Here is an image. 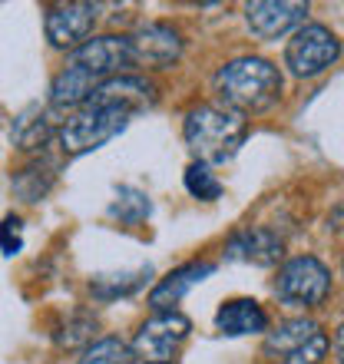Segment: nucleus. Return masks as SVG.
Returning a JSON list of instances; mask_svg holds the SVG:
<instances>
[{"instance_id":"nucleus-1","label":"nucleus","mask_w":344,"mask_h":364,"mask_svg":"<svg viewBox=\"0 0 344 364\" xmlns=\"http://www.w3.org/2000/svg\"><path fill=\"white\" fill-rule=\"evenodd\" d=\"M285 80L281 70L265 57H235L215 73V93L219 103L235 113H265L281 100Z\"/></svg>"},{"instance_id":"nucleus-2","label":"nucleus","mask_w":344,"mask_h":364,"mask_svg":"<svg viewBox=\"0 0 344 364\" xmlns=\"http://www.w3.org/2000/svg\"><path fill=\"white\" fill-rule=\"evenodd\" d=\"M249 136V116L222 103H202L182 119V139L195 153V163H229Z\"/></svg>"},{"instance_id":"nucleus-3","label":"nucleus","mask_w":344,"mask_h":364,"mask_svg":"<svg viewBox=\"0 0 344 364\" xmlns=\"http://www.w3.org/2000/svg\"><path fill=\"white\" fill-rule=\"evenodd\" d=\"M331 348V338L311 318H288L265 331L262 355L272 364H321Z\"/></svg>"},{"instance_id":"nucleus-4","label":"nucleus","mask_w":344,"mask_h":364,"mask_svg":"<svg viewBox=\"0 0 344 364\" xmlns=\"http://www.w3.org/2000/svg\"><path fill=\"white\" fill-rule=\"evenodd\" d=\"M129 126V113L106 109V106H80L57 126V143L67 156H86L106 146Z\"/></svg>"},{"instance_id":"nucleus-5","label":"nucleus","mask_w":344,"mask_h":364,"mask_svg":"<svg viewBox=\"0 0 344 364\" xmlns=\"http://www.w3.org/2000/svg\"><path fill=\"white\" fill-rule=\"evenodd\" d=\"M331 295V272L315 255L288 259L275 278V298L285 308H318Z\"/></svg>"},{"instance_id":"nucleus-6","label":"nucleus","mask_w":344,"mask_h":364,"mask_svg":"<svg viewBox=\"0 0 344 364\" xmlns=\"http://www.w3.org/2000/svg\"><path fill=\"white\" fill-rule=\"evenodd\" d=\"M341 60V40L325 23H305L291 33L285 47V67L298 80H315Z\"/></svg>"},{"instance_id":"nucleus-7","label":"nucleus","mask_w":344,"mask_h":364,"mask_svg":"<svg viewBox=\"0 0 344 364\" xmlns=\"http://www.w3.org/2000/svg\"><path fill=\"white\" fill-rule=\"evenodd\" d=\"M63 67L83 73L93 87H100L103 80L129 73L133 67V47L126 33H103V37H90L83 47H77L67 57Z\"/></svg>"},{"instance_id":"nucleus-8","label":"nucleus","mask_w":344,"mask_h":364,"mask_svg":"<svg viewBox=\"0 0 344 364\" xmlns=\"http://www.w3.org/2000/svg\"><path fill=\"white\" fill-rule=\"evenodd\" d=\"M192 335V321L182 311H153L133 335L136 358H146V364H163L172 361V355L182 348V341Z\"/></svg>"},{"instance_id":"nucleus-9","label":"nucleus","mask_w":344,"mask_h":364,"mask_svg":"<svg viewBox=\"0 0 344 364\" xmlns=\"http://www.w3.org/2000/svg\"><path fill=\"white\" fill-rule=\"evenodd\" d=\"M129 47H133V67L146 70H169L179 63L186 40L182 30L172 27L169 20H146L129 33Z\"/></svg>"},{"instance_id":"nucleus-10","label":"nucleus","mask_w":344,"mask_h":364,"mask_svg":"<svg viewBox=\"0 0 344 364\" xmlns=\"http://www.w3.org/2000/svg\"><path fill=\"white\" fill-rule=\"evenodd\" d=\"M96 23H100V4H86V0L57 4L43 14V33H47L50 47L70 50V53L93 37Z\"/></svg>"},{"instance_id":"nucleus-11","label":"nucleus","mask_w":344,"mask_h":364,"mask_svg":"<svg viewBox=\"0 0 344 364\" xmlns=\"http://www.w3.org/2000/svg\"><path fill=\"white\" fill-rule=\"evenodd\" d=\"M156 103V83L139 73H119V77L103 80L90 93L83 106H106V109H123V113H139Z\"/></svg>"},{"instance_id":"nucleus-12","label":"nucleus","mask_w":344,"mask_h":364,"mask_svg":"<svg viewBox=\"0 0 344 364\" xmlns=\"http://www.w3.org/2000/svg\"><path fill=\"white\" fill-rule=\"evenodd\" d=\"M305 17L308 4H301V0H255V4H245L249 30L262 40L285 37L291 30L305 27Z\"/></svg>"},{"instance_id":"nucleus-13","label":"nucleus","mask_w":344,"mask_h":364,"mask_svg":"<svg viewBox=\"0 0 344 364\" xmlns=\"http://www.w3.org/2000/svg\"><path fill=\"white\" fill-rule=\"evenodd\" d=\"M209 275H215V262H186L179 269L163 275L149 291V308L153 311H172L195 285H202Z\"/></svg>"},{"instance_id":"nucleus-14","label":"nucleus","mask_w":344,"mask_h":364,"mask_svg":"<svg viewBox=\"0 0 344 364\" xmlns=\"http://www.w3.org/2000/svg\"><path fill=\"white\" fill-rule=\"evenodd\" d=\"M225 255L235 262H249L255 269H272L285 255V242L278 239V232L255 225V229L235 232L229 239V245H225Z\"/></svg>"},{"instance_id":"nucleus-15","label":"nucleus","mask_w":344,"mask_h":364,"mask_svg":"<svg viewBox=\"0 0 344 364\" xmlns=\"http://www.w3.org/2000/svg\"><path fill=\"white\" fill-rule=\"evenodd\" d=\"M215 328L229 338H245V335H265L268 331V315L255 298H232L215 311Z\"/></svg>"},{"instance_id":"nucleus-16","label":"nucleus","mask_w":344,"mask_h":364,"mask_svg":"<svg viewBox=\"0 0 344 364\" xmlns=\"http://www.w3.org/2000/svg\"><path fill=\"white\" fill-rule=\"evenodd\" d=\"M53 136H57V126H53V109L50 106H27L10 126V139H14L20 153H37Z\"/></svg>"},{"instance_id":"nucleus-17","label":"nucleus","mask_w":344,"mask_h":364,"mask_svg":"<svg viewBox=\"0 0 344 364\" xmlns=\"http://www.w3.org/2000/svg\"><path fill=\"white\" fill-rule=\"evenodd\" d=\"M10 186L20 196V202H40L47 199L50 189L57 186V166L47 156H33L30 163H23L17 173L10 176Z\"/></svg>"},{"instance_id":"nucleus-18","label":"nucleus","mask_w":344,"mask_h":364,"mask_svg":"<svg viewBox=\"0 0 344 364\" xmlns=\"http://www.w3.org/2000/svg\"><path fill=\"white\" fill-rule=\"evenodd\" d=\"M96 328H100V321H96L93 311H86V308H73V311H67V315L60 318V325L53 328V341H57L60 348H67V351H77V348H90L96 341Z\"/></svg>"},{"instance_id":"nucleus-19","label":"nucleus","mask_w":344,"mask_h":364,"mask_svg":"<svg viewBox=\"0 0 344 364\" xmlns=\"http://www.w3.org/2000/svg\"><path fill=\"white\" fill-rule=\"evenodd\" d=\"M153 275L149 265L146 269H136V272H116V275H96L90 282V295L96 301H116V298H129L136 295L139 288L146 285V278Z\"/></svg>"},{"instance_id":"nucleus-20","label":"nucleus","mask_w":344,"mask_h":364,"mask_svg":"<svg viewBox=\"0 0 344 364\" xmlns=\"http://www.w3.org/2000/svg\"><path fill=\"white\" fill-rule=\"evenodd\" d=\"M149 212H153V202H149V196L143 189H133V186H119L116 189V199L109 205L113 219H119L123 225H139V222L149 219Z\"/></svg>"},{"instance_id":"nucleus-21","label":"nucleus","mask_w":344,"mask_h":364,"mask_svg":"<svg viewBox=\"0 0 344 364\" xmlns=\"http://www.w3.org/2000/svg\"><path fill=\"white\" fill-rule=\"evenodd\" d=\"M136 361H139V358H136L133 345L123 341V338L109 335V338H96L77 364H136Z\"/></svg>"},{"instance_id":"nucleus-22","label":"nucleus","mask_w":344,"mask_h":364,"mask_svg":"<svg viewBox=\"0 0 344 364\" xmlns=\"http://www.w3.org/2000/svg\"><path fill=\"white\" fill-rule=\"evenodd\" d=\"M182 182H186V192L199 202H215L222 196L219 176L212 173V166H205V163H192L186 169V176H182Z\"/></svg>"},{"instance_id":"nucleus-23","label":"nucleus","mask_w":344,"mask_h":364,"mask_svg":"<svg viewBox=\"0 0 344 364\" xmlns=\"http://www.w3.org/2000/svg\"><path fill=\"white\" fill-rule=\"evenodd\" d=\"M23 249V239H20V219H4L0 222V252L4 255H17Z\"/></svg>"},{"instance_id":"nucleus-24","label":"nucleus","mask_w":344,"mask_h":364,"mask_svg":"<svg viewBox=\"0 0 344 364\" xmlns=\"http://www.w3.org/2000/svg\"><path fill=\"white\" fill-rule=\"evenodd\" d=\"M335 355H338V364H344V321L335 331Z\"/></svg>"},{"instance_id":"nucleus-25","label":"nucleus","mask_w":344,"mask_h":364,"mask_svg":"<svg viewBox=\"0 0 344 364\" xmlns=\"http://www.w3.org/2000/svg\"><path fill=\"white\" fill-rule=\"evenodd\" d=\"M163 364H172V361H163Z\"/></svg>"}]
</instances>
